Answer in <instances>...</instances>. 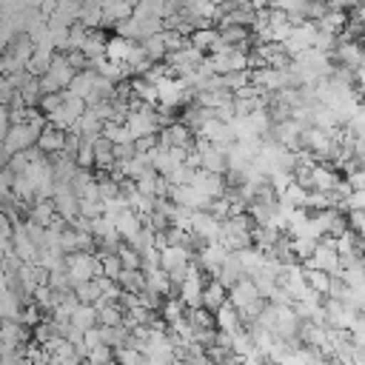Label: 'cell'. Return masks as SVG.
Returning <instances> with one entry per match:
<instances>
[{
  "instance_id": "ab89813d",
  "label": "cell",
  "mask_w": 365,
  "mask_h": 365,
  "mask_svg": "<svg viewBox=\"0 0 365 365\" xmlns=\"http://www.w3.org/2000/svg\"><path fill=\"white\" fill-rule=\"evenodd\" d=\"M362 248H365V242H362Z\"/></svg>"
},
{
  "instance_id": "8fae6325",
  "label": "cell",
  "mask_w": 365,
  "mask_h": 365,
  "mask_svg": "<svg viewBox=\"0 0 365 365\" xmlns=\"http://www.w3.org/2000/svg\"><path fill=\"white\" fill-rule=\"evenodd\" d=\"M188 231H191L197 240H202L205 245H208V242H217V240H220V220H217L211 211H194Z\"/></svg>"
},
{
  "instance_id": "484cf974",
  "label": "cell",
  "mask_w": 365,
  "mask_h": 365,
  "mask_svg": "<svg viewBox=\"0 0 365 365\" xmlns=\"http://www.w3.org/2000/svg\"><path fill=\"white\" fill-rule=\"evenodd\" d=\"M282 205H288V208H305V200H308V188L305 185H299L297 180L277 197Z\"/></svg>"
},
{
  "instance_id": "e0dca14e",
  "label": "cell",
  "mask_w": 365,
  "mask_h": 365,
  "mask_svg": "<svg viewBox=\"0 0 365 365\" xmlns=\"http://www.w3.org/2000/svg\"><path fill=\"white\" fill-rule=\"evenodd\" d=\"M37 148H40V151H43L46 157H51V154H60V151H66V131H60V128H54V125H46V128L40 131Z\"/></svg>"
},
{
  "instance_id": "cb8c5ba5",
  "label": "cell",
  "mask_w": 365,
  "mask_h": 365,
  "mask_svg": "<svg viewBox=\"0 0 365 365\" xmlns=\"http://www.w3.org/2000/svg\"><path fill=\"white\" fill-rule=\"evenodd\" d=\"M94 308H97V317H100V325H103V328L123 325L125 311H123V305H120V302H97Z\"/></svg>"
},
{
  "instance_id": "d4e9b609",
  "label": "cell",
  "mask_w": 365,
  "mask_h": 365,
  "mask_svg": "<svg viewBox=\"0 0 365 365\" xmlns=\"http://www.w3.org/2000/svg\"><path fill=\"white\" fill-rule=\"evenodd\" d=\"M71 325L77 328V331H91V328H97L100 325V317H97V308L94 305H80L74 314H71Z\"/></svg>"
},
{
  "instance_id": "d590c367",
  "label": "cell",
  "mask_w": 365,
  "mask_h": 365,
  "mask_svg": "<svg viewBox=\"0 0 365 365\" xmlns=\"http://www.w3.org/2000/svg\"><path fill=\"white\" fill-rule=\"evenodd\" d=\"M88 31H91V29H86L83 23H74V26L68 29V48H71V51H80L83 43H86V37H88Z\"/></svg>"
},
{
  "instance_id": "d6a6232c",
  "label": "cell",
  "mask_w": 365,
  "mask_h": 365,
  "mask_svg": "<svg viewBox=\"0 0 365 365\" xmlns=\"http://www.w3.org/2000/svg\"><path fill=\"white\" fill-rule=\"evenodd\" d=\"M97 257H100V265H103V277H108V279L117 282V277L123 274V262H120V257L111 254V251H103V254H97Z\"/></svg>"
},
{
  "instance_id": "ffe728a7",
  "label": "cell",
  "mask_w": 365,
  "mask_h": 365,
  "mask_svg": "<svg viewBox=\"0 0 365 365\" xmlns=\"http://www.w3.org/2000/svg\"><path fill=\"white\" fill-rule=\"evenodd\" d=\"M225 302H228V288L220 279H208V285L202 291V308L211 311V314H217Z\"/></svg>"
},
{
  "instance_id": "836d02e7",
  "label": "cell",
  "mask_w": 365,
  "mask_h": 365,
  "mask_svg": "<svg viewBox=\"0 0 365 365\" xmlns=\"http://www.w3.org/2000/svg\"><path fill=\"white\" fill-rule=\"evenodd\" d=\"M114 362H120V365H148L145 356H143V351H137V348H131V345L117 348V351H114Z\"/></svg>"
},
{
  "instance_id": "f1b7e54d",
  "label": "cell",
  "mask_w": 365,
  "mask_h": 365,
  "mask_svg": "<svg viewBox=\"0 0 365 365\" xmlns=\"http://www.w3.org/2000/svg\"><path fill=\"white\" fill-rule=\"evenodd\" d=\"M160 317H163V322L171 328V325H177L180 319H185V305H182L177 297H168V299L163 302V308H160Z\"/></svg>"
},
{
  "instance_id": "e575fe53",
  "label": "cell",
  "mask_w": 365,
  "mask_h": 365,
  "mask_svg": "<svg viewBox=\"0 0 365 365\" xmlns=\"http://www.w3.org/2000/svg\"><path fill=\"white\" fill-rule=\"evenodd\" d=\"M74 163H77V168L91 171V168H94V143L83 140V143H80V151L74 154Z\"/></svg>"
},
{
  "instance_id": "7402d4cb",
  "label": "cell",
  "mask_w": 365,
  "mask_h": 365,
  "mask_svg": "<svg viewBox=\"0 0 365 365\" xmlns=\"http://www.w3.org/2000/svg\"><path fill=\"white\" fill-rule=\"evenodd\" d=\"M188 46H194V48L202 51V54H211V51L220 46V31H217V29H197V31H191Z\"/></svg>"
},
{
  "instance_id": "f35d334b",
  "label": "cell",
  "mask_w": 365,
  "mask_h": 365,
  "mask_svg": "<svg viewBox=\"0 0 365 365\" xmlns=\"http://www.w3.org/2000/svg\"><path fill=\"white\" fill-rule=\"evenodd\" d=\"M354 86H356V91L365 94V60H362V66L354 71Z\"/></svg>"
},
{
  "instance_id": "9c48e42d",
  "label": "cell",
  "mask_w": 365,
  "mask_h": 365,
  "mask_svg": "<svg viewBox=\"0 0 365 365\" xmlns=\"http://www.w3.org/2000/svg\"><path fill=\"white\" fill-rule=\"evenodd\" d=\"M54 211L57 217L66 222V225H74V220L80 217V197L71 191V185L66 182H57V191H54Z\"/></svg>"
},
{
  "instance_id": "4dcf8cb0",
  "label": "cell",
  "mask_w": 365,
  "mask_h": 365,
  "mask_svg": "<svg viewBox=\"0 0 365 365\" xmlns=\"http://www.w3.org/2000/svg\"><path fill=\"white\" fill-rule=\"evenodd\" d=\"M314 251H317V240H308V237L291 240V254H294L297 262H308L314 257Z\"/></svg>"
},
{
  "instance_id": "4fadbf2b",
  "label": "cell",
  "mask_w": 365,
  "mask_h": 365,
  "mask_svg": "<svg viewBox=\"0 0 365 365\" xmlns=\"http://www.w3.org/2000/svg\"><path fill=\"white\" fill-rule=\"evenodd\" d=\"M191 185L200 191V194H205L208 200H222L225 197V191H228V182H225V177H220V174H208V171H194V180H191Z\"/></svg>"
},
{
  "instance_id": "5b68a950",
  "label": "cell",
  "mask_w": 365,
  "mask_h": 365,
  "mask_svg": "<svg viewBox=\"0 0 365 365\" xmlns=\"http://www.w3.org/2000/svg\"><path fill=\"white\" fill-rule=\"evenodd\" d=\"M205 285H208V277L200 271L197 262H191L188 265V274H185V279L180 285V294H177V299L185 305V311L202 308V291H205Z\"/></svg>"
},
{
  "instance_id": "ba28073f",
  "label": "cell",
  "mask_w": 365,
  "mask_h": 365,
  "mask_svg": "<svg viewBox=\"0 0 365 365\" xmlns=\"http://www.w3.org/2000/svg\"><path fill=\"white\" fill-rule=\"evenodd\" d=\"M37 140H40V131H37L34 125H29V123H20V125H11V128H9L6 143H3V151H6L9 157H14V154H20V151L34 148Z\"/></svg>"
},
{
  "instance_id": "277c9868",
  "label": "cell",
  "mask_w": 365,
  "mask_h": 365,
  "mask_svg": "<svg viewBox=\"0 0 365 365\" xmlns=\"http://www.w3.org/2000/svg\"><path fill=\"white\" fill-rule=\"evenodd\" d=\"M194 151L200 154V168L208 171V174H220L225 177L228 174V151L231 145H211L205 140H194Z\"/></svg>"
},
{
  "instance_id": "4316f807",
  "label": "cell",
  "mask_w": 365,
  "mask_h": 365,
  "mask_svg": "<svg viewBox=\"0 0 365 365\" xmlns=\"http://www.w3.org/2000/svg\"><path fill=\"white\" fill-rule=\"evenodd\" d=\"M140 46H143V51H145V57H148L151 63H165V57H168V48H165V40H163V34H154V37L143 40Z\"/></svg>"
},
{
  "instance_id": "603a6c76",
  "label": "cell",
  "mask_w": 365,
  "mask_h": 365,
  "mask_svg": "<svg viewBox=\"0 0 365 365\" xmlns=\"http://www.w3.org/2000/svg\"><path fill=\"white\" fill-rule=\"evenodd\" d=\"M103 288H106V277H97V279L74 288V297L80 299V305H97V302H103Z\"/></svg>"
},
{
  "instance_id": "5bb4252c",
  "label": "cell",
  "mask_w": 365,
  "mask_h": 365,
  "mask_svg": "<svg viewBox=\"0 0 365 365\" xmlns=\"http://www.w3.org/2000/svg\"><path fill=\"white\" fill-rule=\"evenodd\" d=\"M111 222H114V228H117V234H120V240H123L125 245H131V242L140 237V231H143V220H140L131 208H125L123 214H117Z\"/></svg>"
},
{
  "instance_id": "30bf717a",
  "label": "cell",
  "mask_w": 365,
  "mask_h": 365,
  "mask_svg": "<svg viewBox=\"0 0 365 365\" xmlns=\"http://www.w3.org/2000/svg\"><path fill=\"white\" fill-rule=\"evenodd\" d=\"M157 140H160V145L163 148H194V131L185 125V123H171V125H165V128H160V134H157Z\"/></svg>"
},
{
  "instance_id": "3957f363",
  "label": "cell",
  "mask_w": 365,
  "mask_h": 365,
  "mask_svg": "<svg viewBox=\"0 0 365 365\" xmlns=\"http://www.w3.org/2000/svg\"><path fill=\"white\" fill-rule=\"evenodd\" d=\"M302 268H314V271H325L328 277H342V262H339V251H336V240L325 237L317 242V251L308 262H302Z\"/></svg>"
},
{
  "instance_id": "74e56055",
  "label": "cell",
  "mask_w": 365,
  "mask_h": 365,
  "mask_svg": "<svg viewBox=\"0 0 365 365\" xmlns=\"http://www.w3.org/2000/svg\"><path fill=\"white\" fill-rule=\"evenodd\" d=\"M345 180H348V185H351L354 191H365V168H354Z\"/></svg>"
},
{
  "instance_id": "ac0fdd59",
  "label": "cell",
  "mask_w": 365,
  "mask_h": 365,
  "mask_svg": "<svg viewBox=\"0 0 365 365\" xmlns=\"http://www.w3.org/2000/svg\"><path fill=\"white\" fill-rule=\"evenodd\" d=\"M134 48H137V43H134V40L114 34V37H108V46H106V57H108V60H114V63H123V66H125V63L131 60Z\"/></svg>"
},
{
  "instance_id": "52a82bcc",
  "label": "cell",
  "mask_w": 365,
  "mask_h": 365,
  "mask_svg": "<svg viewBox=\"0 0 365 365\" xmlns=\"http://www.w3.org/2000/svg\"><path fill=\"white\" fill-rule=\"evenodd\" d=\"M83 114H86V103L66 94L63 106H60L57 111H51L46 120H48V125H54V128H60V131H74V125H77V120H80Z\"/></svg>"
},
{
  "instance_id": "44dd1931",
  "label": "cell",
  "mask_w": 365,
  "mask_h": 365,
  "mask_svg": "<svg viewBox=\"0 0 365 365\" xmlns=\"http://www.w3.org/2000/svg\"><path fill=\"white\" fill-rule=\"evenodd\" d=\"M134 17V6L131 3H103V26H120L125 20Z\"/></svg>"
},
{
  "instance_id": "f546056e",
  "label": "cell",
  "mask_w": 365,
  "mask_h": 365,
  "mask_svg": "<svg viewBox=\"0 0 365 365\" xmlns=\"http://www.w3.org/2000/svg\"><path fill=\"white\" fill-rule=\"evenodd\" d=\"M305 271V285L319 294V297H328V288H331V277L325 271H314V268H302Z\"/></svg>"
},
{
  "instance_id": "7c38bea8",
  "label": "cell",
  "mask_w": 365,
  "mask_h": 365,
  "mask_svg": "<svg viewBox=\"0 0 365 365\" xmlns=\"http://www.w3.org/2000/svg\"><path fill=\"white\" fill-rule=\"evenodd\" d=\"M194 262V254L182 245H165L160 248V268L165 274H177V271H188V265Z\"/></svg>"
},
{
  "instance_id": "9a60e30c",
  "label": "cell",
  "mask_w": 365,
  "mask_h": 365,
  "mask_svg": "<svg viewBox=\"0 0 365 365\" xmlns=\"http://www.w3.org/2000/svg\"><path fill=\"white\" fill-rule=\"evenodd\" d=\"M214 325H217V331L220 334H240L245 325H242V317H240V311L231 305V302H225L217 314H214Z\"/></svg>"
},
{
  "instance_id": "6da1fadb",
  "label": "cell",
  "mask_w": 365,
  "mask_h": 365,
  "mask_svg": "<svg viewBox=\"0 0 365 365\" xmlns=\"http://www.w3.org/2000/svg\"><path fill=\"white\" fill-rule=\"evenodd\" d=\"M66 277H68V285L71 291L103 277V265H100V257L97 254H88V251H80V254H68L66 257Z\"/></svg>"
},
{
  "instance_id": "1f68e13d",
  "label": "cell",
  "mask_w": 365,
  "mask_h": 365,
  "mask_svg": "<svg viewBox=\"0 0 365 365\" xmlns=\"http://www.w3.org/2000/svg\"><path fill=\"white\" fill-rule=\"evenodd\" d=\"M117 257H120V262H123V271H143V257H140V251H134L131 245H120L117 248Z\"/></svg>"
},
{
  "instance_id": "2e32d148",
  "label": "cell",
  "mask_w": 365,
  "mask_h": 365,
  "mask_svg": "<svg viewBox=\"0 0 365 365\" xmlns=\"http://www.w3.org/2000/svg\"><path fill=\"white\" fill-rule=\"evenodd\" d=\"M94 83H97V71L94 68H86V71H77V77L71 80V86L66 88L68 97H77V100H88L91 91H94Z\"/></svg>"
},
{
  "instance_id": "d6986e66",
  "label": "cell",
  "mask_w": 365,
  "mask_h": 365,
  "mask_svg": "<svg viewBox=\"0 0 365 365\" xmlns=\"http://www.w3.org/2000/svg\"><path fill=\"white\" fill-rule=\"evenodd\" d=\"M29 220H31V222H37L40 228H51L60 217H57V211H54V202H51V200H34V202L29 205Z\"/></svg>"
},
{
  "instance_id": "83f0119b",
  "label": "cell",
  "mask_w": 365,
  "mask_h": 365,
  "mask_svg": "<svg viewBox=\"0 0 365 365\" xmlns=\"http://www.w3.org/2000/svg\"><path fill=\"white\" fill-rule=\"evenodd\" d=\"M117 285L125 291V294H143L145 291V274L143 271H123L117 277Z\"/></svg>"
},
{
  "instance_id": "8992f818",
  "label": "cell",
  "mask_w": 365,
  "mask_h": 365,
  "mask_svg": "<svg viewBox=\"0 0 365 365\" xmlns=\"http://www.w3.org/2000/svg\"><path fill=\"white\" fill-rule=\"evenodd\" d=\"M317 34H319V29H317V23H314V20H299V23H294V31H291V37L282 43L285 54L294 60V57H299V54L311 51V48H314V40H317Z\"/></svg>"
},
{
  "instance_id": "7a4b0ae2",
  "label": "cell",
  "mask_w": 365,
  "mask_h": 365,
  "mask_svg": "<svg viewBox=\"0 0 365 365\" xmlns=\"http://www.w3.org/2000/svg\"><path fill=\"white\" fill-rule=\"evenodd\" d=\"M74 77H77V71L71 68V63L66 60V54H54L48 71L40 77V91H43V97H46V94H60V91H66Z\"/></svg>"
},
{
  "instance_id": "8d00e7d4",
  "label": "cell",
  "mask_w": 365,
  "mask_h": 365,
  "mask_svg": "<svg viewBox=\"0 0 365 365\" xmlns=\"http://www.w3.org/2000/svg\"><path fill=\"white\" fill-rule=\"evenodd\" d=\"M339 211H342V214H345V211H348V214H354V211H365V191H351V197L339 205Z\"/></svg>"
}]
</instances>
